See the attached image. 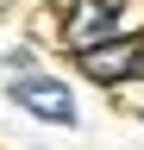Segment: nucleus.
Masks as SVG:
<instances>
[{
    "mask_svg": "<svg viewBox=\"0 0 144 150\" xmlns=\"http://www.w3.org/2000/svg\"><path fill=\"white\" fill-rule=\"evenodd\" d=\"M13 100H19L25 112H38V119H57V125L75 119L69 88H63V81H50V75H13Z\"/></svg>",
    "mask_w": 144,
    "mask_h": 150,
    "instance_id": "obj_2",
    "label": "nucleus"
},
{
    "mask_svg": "<svg viewBox=\"0 0 144 150\" xmlns=\"http://www.w3.org/2000/svg\"><path fill=\"white\" fill-rule=\"evenodd\" d=\"M82 69L94 75V81H138V75H144V44H138V38H113V44L88 50Z\"/></svg>",
    "mask_w": 144,
    "mask_h": 150,
    "instance_id": "obj_3",
    "label": "nucleus"
},
{
    "mask_svg": "<svg viewBox=\"0 0 144 150\" xmlns=\"http://www.w3.org/2000/svg\"><path fill=\"white\" fill-rule=\"evenodd\" d=\"M63 38L69 50H100L119 38V0H63Z\"/></svg>",
    "mask_w": 144,
    "mask_h": 150,
    "instance_id": "obj_1",
    "label": "nucleus"
}]
</instances>
